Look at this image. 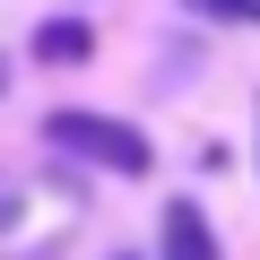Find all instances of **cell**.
Wrapping results in <instances>:
<instances>
[{
  "instance_id": "cell-1",
  "label": "cell",
  "mask_w": 260,
  "mask_h": 260,
  "mask_svg": "<svg viewBox=\"0 0 260 260\" xmlns=\"http://www.w3.org/2000/svg\"><path fill=\"white\" fill-rule=\"evenodd\" d=\"M44 139L70 148L78 165H104V174H148V165H156L148 130H139V121H113V113H70V104H61V113L44 121Z\"/></svg>"
},
{
  "instance_id": "cell-2",
  "label": "cell",
  "mask_w": 260,
  "mask_h": 260,
  "mask_svg": "<svg viewBox=\"0 0 260 260\" xmlns=\"http://www.w3.org/2000/svg\"><path fill=\"white\" fill-rule=\"evenodd\" d=\"M156 260H217V225L200 217V200H165V243Z\"/></svg>"
},
{
  "instance_id": "cell-3",
  "label": "cell",
  "mask_w": 260,
  "mask_h": 260,
  "mask_svg": "<svg viewBox=\"0 0 260 260\" xmlns=\"http://www.w3.org/2000/svg\"><path fill=\"white\" fill-rule=\"evenodd\" d=\"M95 52V26L87 18H52L44 35H35V61H52V70H70V61H87Z\"/></svg>"
},
{
  "instance_id": "cell-4",
  "label": "cell",
  "mask_w": 260,
  "mask_h": 260,
  "mask_svg": "<svg viewBox=\"0 0 260 260\" xmlns=\"http://www.w3.org/2000/svg\"><path fill=\"white\" fill-rule=\"evenodd\" d=\"M0 95H9V52H0Z\"/></svg>"
},
{
  "instance_id": "cell-5",
  "label": "cell",
  "mask_w": 260,
  "mask_h": 260,
  "mask_svg": "<svg viewBox=\"0 0 260 260\" xmlns=\"http://www.w3.org/2000/svg\"><path fill=\"white\" fill-rule=\"evenodd\" d=\"M121 260H130V251H121Z\"/></svg>"
}]
</instances>
